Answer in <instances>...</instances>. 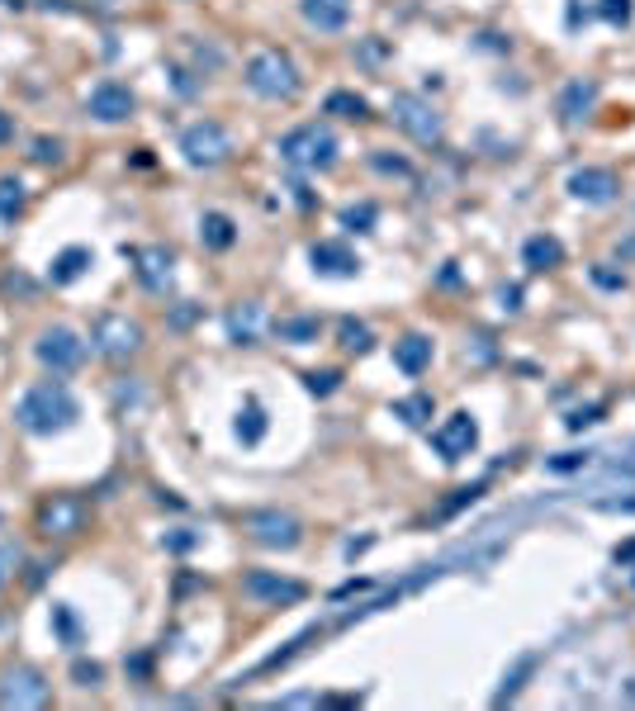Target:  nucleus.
Wrapping results in <instances>:
<instances>
[{
    "label": "nucleus",
    "mask_w": 635,
    "mask_h": 711,
    "mask_svg": "<svg viewBox=\"0 0 635 711\" xmlns=\"http://www.w3.org/2000/svg\"><path fill=\"white\" fill-rule=\"evenodd\" d=\"M375 219H380V209L365 200V204H346L342 209V228H351V233H370L375 228Z\"/></svg>",
    "instance_id": "30"
},
{
    "label": "nucleus",
    "mask_w": 635,
    "mask_h": 711,
    "mask_svg": "<svg viewBox=\"0 0 635 711\" xmlns=\"http://www.w3.org/2000/svg\"><path fill=\"white\" fill-rule=\"evenodd\" d=\"M133 110H138V100H133V91H128L124 81H100L86 95V114H91L95 124H124V119H133Z\"/></svg>",
    "instance_id": "13"
},
{
    "label": "nucleus",
    "mask_w": 635,
    "mask_h": 711,
    "mask_svg": "<svg viewBox=\"0 0 635 711\" xmlns=\"http://www.w3.org/2000/svg\"><path fill=\"white\" fill-rule=\"evenodd\" d=\"M617 176L607 171V166H579L574 176H569V195L583 204H612L617 200Z\"/></svg>",
    "instance_id": "16"
},
{
    "label": "nucleus",
    "mask_w": 635,
    "mask_h": 711,
    "mask_svg": "<svg viewBox=\"0 0 635 711\" xmlns=\"http://www.w3.org/2000/svg\"><path fill=\"white\" fill-rule=\"evenodd\" d=\"M394 418H403L408 427H427L432 418V394H408V399L394 403Z\"/></svg>",
    "instance_id": "28"
},
{
    "label": "nucleus",
    "mask_w": 635,
    "mask_h": 711,
    "mask_svg": "<svg viewBox=\"0 0 635 711\" xmlns=\"http://www.w3.org/2000/svg\"><path fill=\"white\" fill-rule=\"evenodd\" d=\"M81 527H86V503L76 493H53L38 508V531L43 536H76Z\"/></svg>",
    "instance_id": "14"
},
{
    "label": "nucleus",
    "mask_w": 635,
    "mask_h": 711,
    "mask_svg": "<svg viewBox=\"0 0 635 711\" xmlns=\"http://www.w3.org/2000/svg\"><path fill=\"white\" fill-rule=\"evenodd\" d=\"M389 119L413 138V143H441V114H436V105H427L422 95H408L399 91L394 100H389Z\"/></svg>",
    "instance_id": "7"
},
{
    "label": "nucleus",
    "mask_w": 635,
    "mask_h": 711,
    "mask_svg": "<svg viewBox=\"0 0 635 711\" xmlns=\"http://www.w3.org/2000/svg\"><path fill=\"white\" fill-rule=\"evenodd\" d=\"M34 356H38V365H43V370H53V375H72L76 365L86 361V342H81V332L53 323V328L38 332Z\"/></svg>",
    "instance_id": "6"
},
{
    "label": "nucleus",
    "mask_w": 635,
    "mask_h": 711,
    "mask_svg": "<svg viewBox=\"0 0 635 711\" xmlns=\"http://www.w3.org/2000/svg\"><path fill=\"white\" fill-rule=\"evenodd\" d=\"M266 427H271V418H266L261 399H242V408H237V441L242 446H261Z\"/></svg>",
    "instance_id": "23"
},
{
    "label": "nucleus",
    "mask_w": 635,
    "mask_h": 711,
    "mask_svg": "<svg viewBox=\"0 0 635 711\" xmlns=\"http://www.w3.org/2000/svg\"><path fill=\"white\" fill-rule=\"evenodd\" d=\"M19 565H24V550H19L15 541H5V546H0V588L15 579V569H19Z\"/></svg>",
    "instance_id": "33"
},
{
    "label": "nucleus",
    "mask_w": 635,
    "mask_h": 711,
    "mask_svg": "<svg viewBox=\"0 0 635 711\" xmlns=\"http://www.w3.org/2000/svg\"><path fill=\"white\" fill-rule=\"evenodd\" d=\"M337 337H342V351H351V356H365V351L375 347V332L365 328L361 318H342Z\"/></svg>",
    "instance_id": "26"
},
{
    "label": "nucleus",
    "mask_w": 635,
    "mask_h": 711,
    "mask_svg": "<svg viewBox=\"0 0 635 711\" xmlns=\"http://www.w3.org/2000/svg\"><path fill=\"white\" fill-rule=\"evenodd\" d=\"M318 328H323V323L309 318V313H304V318H280V323H275V337L290 342V347H309V342H318Z\"/></svg>",
    "instance_id": "25"
},
{
    "label": "nucleus",
    "mask_w": 635,
    "mask_h": 711,
    "mask_svg": "<svg viewBox=\"0 0 635 711\" xmlns=\"http://www.w3.org/2000/svg\"><path fill=\"white\" fill-rule=\"evenodd\" d=\"M242 593H247L256 607H294V602L309 598V588L299 584V579H280L271 569H252V574L242 579Z\"/></svg>",
    "instance_id": "9"
},
{
    "label": "nucleus",
    "mask_w": 635,
    "mask_h": 711,
    "mask_svg": "<svg viewBox=\"0 0 635 711\" xmlns=\"http://www.w3.org/2000/svg\"><path fill=\"white\" fill-rule=\"evenodd\" d=\"M309 261H313V271L327 275V280H351V275H361V256L351 252L346 242H313Z\"/></svg>",
    "instance_id": "15"
},
{
    "label": "nucleus",
    "mask_w": 635,
    "mask_h": 711,
    "mask_svg": "<svg viewBox=\"0 0 635 711\" xmlns=\"http://www.w3.org/2000/svg\"><path fill=\"white\" fill-rule=\"evenodd\" d=\"M304 384H309V394L327 399V394H332V389L342 384V375H337V370H309V375H304Z\"/></svg>",
    "instance_id": "32"
},
{
    "label": "nucleus",
    "mask_w": 635,
    "mask_h": 711,
    "mask_svg": "<svg viewBox=\"0 0 635 711\" xmlns=\"http://www.w3.org/2000/svg\"><path fill=\"white\" fill-rule=\"evenodd\" d=\"M147 332L138 318H128V313H100L91 328V347L95 356H105V361H133L138 351H143Z\"/></svg>",
    "instance_id": "4"
},
{
    "label": "nucleus",
    "mask_w": 635,
    "mask_h": 711,
    "mask_svg": "<svg viewBox=\"0 0 635 711\" xmlns=\"http://www.w3.org/2000/svg\"><path fill=\"white\" fill-rule=\"evenodd\" d=\"M72 678L81 683V688H100V678H105V669H100V664H86V659H76Z\"/></svg>",
    "instance_id": "36"
},
{
    "label": "nucleus",
    "mask_w": 635,
    "mask_h": 711,
    "mask_svg": "<svg viewBox=\"0 0 635 711\" xmlns=\"http://www.w3.org/2000/svg\"><path fill=\"white\" fill-rule=\"evenodd\" d=\"M626 697H631V702H635V678H631V683H626Z\"/></svg>",
    "instance_id": "44"
},
{
    "label": "nucleus",
    "mask_w": 635,
    "mask_h": 711,
    "mask_svg": "<svg viewBox=\"0 0 635 711\" xmlns=\"http://www.w3.org/2000/svg\"><path fill=\"white\" fill-rule=\"evenodd\" d=\"M195 541H200L195 531H176V536H166L162 546H166V550H190V546H195Z\"/></svg>",
    "instance_id": "39"
},
{
    "label": "nucleus",
    "mask_w": 635,
    "mask_h": 711,
    "mask_svg": "<svg viewBox=\"0 0 635 711\" xmlns=\"http://www.w3.org/2000/svg\"><path fill=\"white\" fill-rule=\"evenodd\" d=\"M299 15L318 34H337V29H346V19H351V0H299Z\"/></svg>",
    "instance_id": "18"
},
{
    "label": "nucleus",
    "mask_w": 635,
    "mask_h": 711,
    "mask_svg": "<svg viewBox=\"0 0 635 711\" xmlns=\"http://www.w3.org/2000/svg\"><path fill=\"white\" fill-rule=\"evenodd\" d=\"M81 418V403L67 384L57 380H43L34 389H24V399L15 403V422L29 432V437H57V432H67L76 427Z\"/></svg>",
    "instance_id": "1"
},
{
    "label": "nucleus",
    "mask_w": 635,
    "mask_h": 711,
    "mask_svg": "<svg viewBox=\"0 0 635 711\" xmlns=\"http://www.w3.org/2000/svg\"><path fill=\"white\" fill-rule=\"evenodd\" d=\"M337 152V133L323 124H299L280 138V162H290L294 171H332Z\"/></svg>",
    "instance_id": "2"
},
{
    "label": "nucleus",
    "mask_w": 635,
    "mask_h": 711,
    "mask_svg": "<svg viewBox=\"0 0 635 711\" xmlns=\"http://www.w3.org/2000/svg\"><path fill=\"white\" fill-rule=\"evenodd\" d=\"M593 105H598V81H593V76H574V81L560 91V119L564 124H579Z\"/></svg>",
    "instance_id": "19"
},
{
    "label": "nucleus",
    "mask_w": 635,
    "mask_h": 711,
    "mask_svg": "<svg viewBox=\"0 0 635 711\" xmlns=\"http://www.w3.org/2000/svg\"><path fill=\"white\" fill-rule=\"evenodd\" d=\"M370 162H375V171H384V176H413V166L403 162V157H389V152H375Z\"/></svg>",
    "instance_id": "35"
},
{
    "label": "nucleus",
    "mask_w": 635,
    "mask_h": 711,
    "mask_svg": "<svg viewBox=\"0 0 635 711\" xmlns=\"http://www.w3.org/2000/svg\"><path fill=\"white\" fill-rule=\"evenodd\" d=\"M247 531H252V541L256 546H266V550H294L299 541H304V527H299V517H290V512H252L247 517Z\"/></svg>",
    "instance_id": "10"
},
{
    "label": "nucleus",
    "mask_w": 635,
    "mask_h": 711,
    "mask_svg": "<svg viewBox=\"0 0 635 711\" xmlns=\"http://www.w3.org/2000/svg\"><path fill=\"white\" fill-rule=\"evenodd\" d=\"M598 10H602V19H607V24H621V29H626V24H631V15H635V0H602Z\"/></svg>",
    "instance_id": "34"
},
{
    "label": "nucleus",
    "mask_w": 635,
    "mask_h": 711,
    "mask_svg": "<svg viewBox=\"0 0 635 711\" xmlns=\"http://www.w3.org/2000/svg\"><path fill=\"white\" fill-rule=\"evenodd\" d=\"M247 86H252V95H261V100H294L299 86H304V76H299L290 53L261 48V53H252V62H247Z\"/></svg>",
    "instance_id": "3"
},
{
    "label": "nucleus",
    "mask_w": 635,
    "mask_h": 711,
    "mask_svg": "<svg viewBox=\"0 0 635 711\" xmlns=\"http://www.w3.org/2000/svg\"><path fill=\"white\" fill-rule=\"evenodd\" d=\"M24 214V181L19 176H0V219L15 223Z\"/></svg>",
    "instance_id": "27"
},
{
    "label": "nucleus",
    "mask_w": 635,
    "mask_h": 711,
    "mask_svg": "<svg viewBox=\"0 0 635 711\" xmlns=\"http://www.w3.org/2000/svg\"><path fill=\"white\" fill-rule=\"evenodd\" d=\"M394 365H399L403 375H413V380H418L422 370L432 365V342H427L422 332H408V337H399V342H394Z\"/></svg>",
    "instance_id": "20"
},
{
    "label": "nucleus",
    "mask_w": 635,
    "mask_h": 711,
    "mask_svg": "<svg viewBox=\"0 0 635 711\" xmlns=\"http://www.w3.org/2000/svg\"><path fill=\"white\" fill-rule=\"evenodd\" d=\"M10 138H15V119H10V114L0 110V147L10 143Z\"/></svg>",
    "instance_id": "43"
},
{
    "label": "nucleus",
    "mask_w": 635,
    "mask_h": 711,
    "mask_svg": "<svg viewBox=\"0 0 635 711\" xmlns=\"http://www.w3.org/2000/svg\"><path fill=\"white\" fill-rule=\"evenodd\" d=\"M327 114H337V119H365V114H370V105H365V95L332 91V95H327Z\"/></svg>",
    "instance_id": "29"
},
{
    "label": "nucleus",
    "mask_w": 635,
    "mask_h": 711,
    "mask_svg": "<svg viewBox=\"0 0 635 711\" xmlns=\"http://www.w3.org/2000/svg\"><path fill=\"white\" fill-rule=\"evenodd\" d=\"M91 247H67V252L53 256V266H48V280L53 285H72V280H81V275L91 271Z\"/></svg>",
    "instance_id": "21"
},
{
    "label": "nucleus",
    "mask_w": 635,
    "mask_h": 711,
    "mask_svg": "<svg viewBox=\"0 0 635 711\" xmlns=\"http://www.w3.org/2000/svg\"><path fill=\"white\" fill-rule=\"evenodd\" d=\"M228 152H233V138H228V128L214 124V119H200V124H190L181 133V157H185V166H195V171L223 166Z\"/></svg>",
    "instance_id": "5"
},
{
    "label": "nucleus",
    "mask_w": 635,
    "mask_h": 711,
    "mask_svg": "<svg viewBox=\"0 0 635 711\" xmlns=\"http://www.w3.org/2000/svg\"><path fill=\"white\" fill-rule=\"evenodd\" d=\"M53 621H57V631H62V640H67V645H76V617H72V607H62V602H57V607H53Z\"/></svg>",
    "instance_id": "37"
},
{
    "label": "nucleus",
    "mask_w": 635,
    "mask_h": 711,
    "mask_svg": "<svg viewBox=\"0 0 635 711\" xmlns=\"http://www.w3.org/2000/svg\"><path fill=\"white\" fill-rule=\"evenodd\" d=\"M522 261H527L531 271H550V266H560L564 261V242L550 233H536L527 237V247H522Z\"/></svg>",
    "instance_id": "22"
},
{
    "label": "nucleus",
    "mask_w": 635,
    "mask_h": 711,
    "mask_svg": "<svg viewBox=\"0 0 635 711\" xmlns=\"http://www.w3.org/2000/svg\"><path fill=\"white\" fill-rule=\"evenodd\" d=\"M200 242L209 247V252H228L237 242V223L228 219V214H218V209H209L200 219Z\"/></svg>",
    "instance_id": "24"
},
{
    "label": "nucleus",
    "mask_w": 635,
    "mask_h": 711,
    "mask_svg": "<svg viewBox=\"0 0 635 711\" xmlns=\"http://www.w3.org/2000/svg\"><path fill=\"white\" fill-rule=\"evenodd\" d=\"M261 332H266V309H261L256 299L228 309V337H233L237 347H256V342H261Z\"/></svg>",
    "instance_id": "17"
},
{
    "label": "nucleus",
    "mask_w": 635,
    "mask_h": 711,
    "mask_svg": "<svg viewBox=\"0 0 635 711\" xmlns=\"http://www.w3.org/2000/svg\"><path fill=\"white\" fill-rule=\"evenodd\" d=\"M48 697H53V683L38 674L34 664H19V669L0 674V707L38 711V707H48Z\"/></svg>",
    "instance_id": "8"
},
{
    "label": "nucleus",
    "mask_w": 635,
    "mask_h": 711,
    "mask_svg": "<svg viewBox=\"0 0 635 711\" xmlns=\"http://www.w3.org/2000/svg\"><path fill=\"white\" fill-rule=\"evenodd\" d=\"M579 465H588V451H569V456H555V460H550V470H555V474L579 470Z\"/></svg>",
    "instance_id": "38"
},
{
    "label": "nucleus",
    "mask_w": 635,
    "mask_h": 711,
    "mask_svg": "<svg viewBox=\"0 0 635 711\" xmlns=\"http://www.w3.org/2000/svg\"><path fill=\"white\" fill-rule=\"evenodd\" d=\"M598 413H602V408H579V413L569 418V427L579 432V427H588V422H598Z\"/></svg>",
    "instance_id": "41"
},
{
    "label": "nucleus",
    "mask_w": 635,
    "mask_h": 711,
    "mask_svg": "<svg viewBox=\"0 0 635 711\" xmlns=\"http://www.w3.org/2000/svg\"><path fill=\"white\" fill-rule=\"evenodd\" d=\"M38 166H62L67 162V147H62V138H34V152H29Z\"/></svg>",
    "instance_id": "31"
},
{
    "label": "nucleus",
    "mask_w": 635,
    "mask_h": 711,
    "mask_svg": "<svg viewBox=\"0 0 635 711\" xmlns=\"http://www.w3.org/2000/svg\"><path fill=\"white\" fill-rule=\"evenodd\" d=\"M124 256L133 261V271H138L147 294H171V285H176V256L166 252V247H124Z\"/></svg>",
    "instance_id": "11"
},
{
    "label": "nucleus",
    "mask_w": 635,
    "mask_h": 711,
    "mask_svg": "<svg viewBox=\"0 0 635 711\" xmlns=\"http://www.w3.org/2000/svg\"><path fill=\"white\" fill-rule=\"evenodd\" d=\"M498 299H503V309H508V313L522 309V290H517V285H503V290H498Z\"/></svg>",
    "instance_id": "40"
},
{
    "label": "nucleus",
    "mask_w": 635,
    "mask_h": 711,
    "mask_svg": "<svg viewBox=\"0 0 635 711\" xmlns=\"http://www.w3.org/2000/svg\"><path fill=\"white\" fill-rule=\"evenodd\" d=\"M593 275H598V285H607V290H621V285H626V275H612V271H602V266Z\"/></svg>",
    "instance_id": "42"
},
{
    "label": "nucleus",
    "mask_w": 635,
    "mask_h": 711,
    "mask_svg": "<svg viewBox=\"0 0 635 711\" xmlns=\"http://www.w3.org/2000/svg\"><path fill=\"white\" fill-rule=\"evenodd\" d=\"M432 446H436V456L446 460V465L465 460L474 446H479V422H474L470 413H451V418L432 432Z\"/></svg>",
    "instance_id": "12"
}]
</instances>
